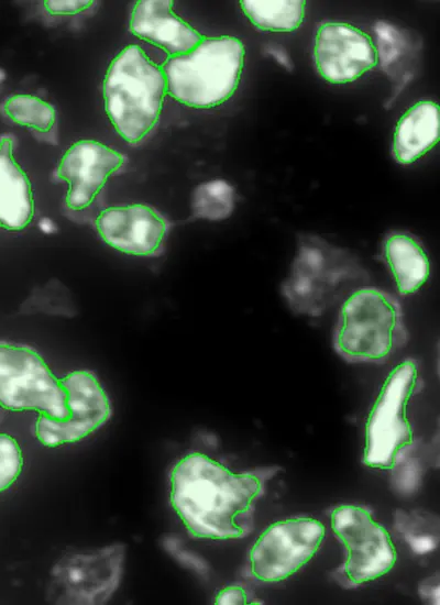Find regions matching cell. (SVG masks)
Segmentation results:
<instances>
[{"instance_id":"obj_1","label":"cell","mask_w":440,"mask_h":605,"mask_svg":"<svg viewBox=\"0 0 440 605\" xmlns=\"http://www.w3.org/2000/svg\"><path fill=\"white\" fill-rule=\"evenodd\" d=\"M275 472L234 473L206 454L188 453L170 471V505L195 538H244L254 527V504Z\"/></svg>"},{"instance_id":"obj_2","label":"cell","mask_w":440,"mask_h":605,"mask_svg":"<svg viewBox=\"0 0 440 605\" xmlns=\"http://www.w3.org/2000/svg\"><path fill=\"white\" fill-rule=\"evenodd\" d=\"M369 280V272L354 253L319 235L304 233L297 239L280 294L296 315L318 318Z\"/></svg>"},{"instance_id":"obj_3","label":"cell","mask_w":440,"mask_h":605,"mask_svg":"<svg viewBox=\"0 0 440 605\" xmlns=\"http://www.w3.org/2000/svg\"><path fill=\"white\" fill-rule=\"evenodd\" d=\"M408 339L398 300L381 288L366 285L341 304L332 345L345 362L381 364L403 349Z\"/></svg>"},{"instance_id":"obj_4","label":"cell","mask_w":440,"mask_h":605,"mask_svg":"<svg viewBox=\"0 0 440 605\" xmlns=\"http://www.w3.org/2000/svg\"><path fill=\"white\" fill-rule=\"evenodd\" d=\"M166 81L136 45L123 48L111 62L103 80L106 112L128 142L141 141L158 121Z\"/></svg>"},{"instance_id":"obj_5","label":"cell","mask_w":440,"mask_h":605,"mask_svg":"<svg viewBox=\"0 0 440 605\" xmlns=\"http://www.w3.org/2000/svg\"><path fill=\"white\" fill-rule=\"evenodd\" d=\"M244 56V45L238 37L201 38L187 53L167 58L162 67L166 90L188 107L219 106L235 91Z\"/></svg>"},{"instance_id":"obj_6","label":"cell","mask_w":440,"mask_h":605,"mask_svg":"<svg viewBox=\"0 0 440 605\" xmlns=\"http://www.w3.org/2000/svg\"><path fill=\"white\" fill-rule=\"evenodd\" d=\"M420 385L413 359L399 363L386 377L365 424L363 462L367 466L388 469L396 452L414 439L406 410Z\"/></svg>"},{"instance_id":"obj_7","label":"cell","mask_w":440,"mask_h":605,"mask_svg":"<svg viewBox=\"0 0 440 605\" xmlns=\"http://www.w3.org/2000/svg\"><path fill=\"white\" fill-rule=\"evenodd\" d=\"M334 536L345 549V561L333 572L344 588H354L386 574L396 551L389 534L371 512L359 505L337 506L330 516Z\"/></svg>"},{"instance_id":"obj_8","label":"cell","mask_w":440,"mask_h":605,"mask_svg":"<svg viewBox=\"0 0 440 605\" xmlns=\"http://www.w3.org/2000/svg\"><path fill=\"white\" fill-rule=\"evenodd\" d=\"M124 560L122 543L66 553L51 570L47 601L77 605L106 603L120 585Z\"/></svg>"},{"instance_id":"obj_9","label":"cell","mask_w":440,"mask_h":605,"mask_svg":"<svg viewBox=\"0 0 440 605\" xmlns=\"http://www.w3.org/2000/svg\"><path fill=\"white\" fill-rule=\"evenodd\" d=\"M0 406L55 419L68 416L66 393L43 358L32 348L7 342L0 343Z\"/></svg>"},{"instance_id":"obj_10","label":"cell","mask_w":440,"mask_h":605,"mask_svg":"<svg viewBox=\"0 0 440 605\" xmlns=\"http://www.w3.org/2000/svg\"><path fill=\"white\" fill-rule=\"evenodd\" d=\"M324 526L312 517H292L270 525L249 553L252 575L279 582L304 566L319 550Z\"/></svg>"},{"instance_id":"obj_11","label":"cell","mask_w":440,"mask_h":605,"mask_svg":"<svg viewBox=\"0 0 440 605\" xmlns=\"http://www.w3.org/2000/svg\"><path fill=\"white\" fill-rule=\"evenodd\" d=\"M66 393L68 416L55 419L41 415L35 435L46 447H58L81 440L111 417L109 398L97 377L87 371H74L61 380Z\"/></svg>"},{"instance_id":"obj_12","label":"cell","mask_w":440,"mask_h":605,"mask_svg":"<svg viewBox=\"0 0 440 605\" xmlns=\"http://www.w3.org/2000/svg\"><path fill=\"white\" fill-rule=\"evenodd\" d=\"M314 59L319 75L331 84L356 80L376 65L372 38L345 22H323L314 43Z\"/></svg>"},{"instance_id":"obj_13","label":"cell","mask_w":440,"mask_h":605,"mask_svg":"<svg viewBox=\"0 0 440 605\" xmlns=\"http://www.w3.org/2000/svg\"><path fill=\"white\" fill-rule=\"evenodd\" d=\"M122 163L123 156L103 143L92 140L74 143L57 168V176L68 185L67 207L75 211L88 207Z\"/></svg>"},{"instance_id":"obj_14","label":"cell","mask_w":440,"mask_h":605,"mask_svg":"<svg viewBox=\"0 0 440 605\" xmlns=\"http://www.w3.org/2000/svg\"><path fill=\"white\" fill-rule=\"evenodd\" d=\"M96 228L111 248L127 254L152 256L162 248L167 223L153 208L135 204L105 209L97 217Z\"/></svg>"},{"instance_id":"obj_15","label":"cell","mask_w":440,"mask_h":605,"mask_svg":"<svg viewBox=\"0 0 440 605\" xmlns=\"http://www.w3.org/2000/svg\"><path fill=\"white\" fill-rule=\"evenodd\" d=\"M130 29L135 36L158 46L172 56L187 53L202 38L194 28L174 13L173 3L167 0L136 2L131 13Z\"/></svg>"},{"instance_id":"obj_16","label":"cell","mask_w":440,"mask_h":605,"mask_svg":"<svg viewBox=\"0 0 440 605\" xmlns=\"http://www.w3.org/2000/svg\"><path fill=\"white\" fill-rule=\"evenodd\" d=\"M373 33L376 64L392 80L393 101L415 77L421 43L410 31L385 20L375 22Z\"/></svg>"},{"instance_id":"obj_17","label":"cell","mask_w":440,"mask_h":605,"mask_svg":"<svg viewBox=\"0 0 440 605\" xmlns=\"http://www.w3.org/2000/svg\"><path fill=\"white\" fill-rule=\"evenodd\" d=\"M14 139L0 135V226L21 230L32 219L34 206L30 182L13 157Z\"/></svg>"},{"instance_id":"obj_18","label":"cell","mask_w":440,"mask_h":605,"mask_svg":"<svg viewBox=\"0 0 440 605\" xmlns=\"http://www.w3.org/2000/svg\"><path fill=\"white\" fill-rule=\"evenodd\" d=\"M440 114L435 101L420 100L398 120L392 144L394 158L411 164L431 150L439 140Z\"/></svg>"},{"instance_id":"obj_19","label":"cell","mask_w":440,"mask_h":605,"mask_svg":"<svg viewBox=\"0 0 440 605\" xmlns=\"http://www.w3.org/2000/svg\"><path fill=\"white\" fill-rule=\"evenodd\" d=\"M382 258L402 295L417 293L429 279V256L421 243L408 233H389L382 244Z\"/></svg>"},{"instance_id":"obj_20","label":"cell","mask_w":440,"mask_h":605,"mask_svg":"<svg viewBox=\"0 0 440 605\" xmlns=\"http://www.w3.org/2000/svg\"><path fill=\"white\" fill-rule=\"evenodd\" d=\"M240 7L253 25L271 32L298 29L306 13V3L301 0H243Z\"/></svg>"},{"instance_id":"obj_21","label":"cell","mask_w":440,"mask_h":605,"mask_svg":"<svg viewBox=\"0 0 440 605\" xmlns=\"http://www.w3.org/2000/svg\"><path fill=\"white\" fill-rule=\"evenodd\" d=\"M431 458L429 448L414 439L402 447L388 466L393 492L404 498L416 495L422 485Z\"/></svg>"},{"instance_id":"obj_22","label":"cell","mask_w":440,"mask_h":605,"mask_svg":"<svg viewBox=\"0 0 440 605\" xmlns=\"http://www.w3.org/2000/svg\"><path fill=\"white\" fill-rule=\"evenodd\" d=\"M393 526L398 536L417 556L429 554L439 544L440 520L431 512L397 509L393 515Z\"/></svg>"},{"instance_id":"obj_23","label":"cell","mask_w":440,"mask_h":605,"mask_svg":"<svg viewBox=\"0 0 440 605\" xmlns=\"http://www.w3.org/2000/svg\"><path fill=\"white\" fill-rule=\"evenodd\" d=\"M235 188L226 179L216 178L196 186L191 194L190 208L195 218L222 221L234 211Z\"/></svg>"},{"instance_id":"obj_24","label":"cell","mask_w":440,"mask_h":605,"mask_svg":"<svg viewBox=\"0 0 440 605\" xmlns=\"http://www.w3.org/2000/svg\"><path fill=\"white\" fill-rule=\"evenodd\" d=\"M0 111L12 122L34 132L45 134L55 127L54 108L36 96L22 94L10 96L1 105Z\"/></svg>"},{"instance_id":"obj_25","label":"cell","mask_w":440,"mask_h":605,"mask_svg":"<svg viewBox=\"0 0 440 605\" xmlns=\"http://www.w3.org/2000/svg\"><path fill=\"white\" fill-rule=\"evenodd\" d=\"M22 464V453L16 440L0 433V493L18 479Z\"/></svg>"},{"instance_id":"obj_26","label":"cell","mask_w":440,"mask_h":605,"mask_svg":"<svg viewBox=\"0 0 440 605\" xmlns=\"http://www.w3.org/2000/svg\"><path fill=\"white\" fill-rule=\"evenodd\" d=\"M162 546L179 564L191 570L199 576H207L209 565L199 554L188 550L182 539L175 535L165 536Z\"/></svg>"},{"instance_id":"obj_27","label":"cell","mask_w":440,"mask_h":605,"mask_svg":"<svg viewBox=\"0 0 440 605\" xmlns=\"http://www.w3.org/2000/svg\"><path fill=\"white\" fill-rule=\"evenodd\" d=\"M91 1L70 0V1H45V8L51 14L66 15L75 14L86 10L91 6Z\"/></svg>"},{"instance_id":"obj_28","label":"cell","mask_w":440,"mask_h":605,"mask_svg":"<svg viewBox=\"0 0 440 605\" xmlns=\"http://www.w3.org/2000/svg\"><path fill=\"white\" fill-rule=\"evenodd\" d=\"M263 54L273 59L286 72H292L294 69L293 58L283 45L278 43H267L263 46Z\"/></svg>"},{"instance_id":"obj_29","label":"cell","mask_w":440,"mask_h":605,"mask_svg":"<svg viewBox=\"0 0 440 605\" xmlns=\"http://www.w3.org/2000/svg\"><path fill=\"white\" fill-rule=\"evenodd\" d=\"M420 598L427 603L438 605L440 601V581L438 575L422 580L418 586Z\"/></svg>"},{"instance_id":"obj_30","label":"cell","mask_w":440,"mask_h":605,"mask_svg":"<svg viewBox=\"0 0 440 605\" xmlns=\"http://www.w3.org/2000/svg\"><path fill=\"white\" fill-rule=\"evenodd\" d=\"M246 601L245 591L237 585L222 588L216 597V604L220 605H239L246 603Z\"/></svg>"},{"instance_id":"obj_31","label":"cell","mask_w":440,"mask_h":605,"mask_svg":"<svg viewBox=\"0 0 440 605\" xmlns=\"http://www.w3.org/2000/svg\"><path fill=\"white\" fill-rule=\"evenodd\" d=\"M38 228L42 232L46 234L54 233L57 230V227L55 226V222L50 218H42L38 221Z\"/></svg>"},{"instance_id":"obj_32","label":"cell","mask_w":440,"mask_h":605,"mask_svg":"<svg viewBox=\"0 0 440 605\" xmlns=\"http://www.w3.org/2000/svg\"><path fill=\"white\" fill-rule=\"evenodd\" d=\"M6 79V73L2 68H0V86L3 84Z\"/></svg>"}]
</instances>
